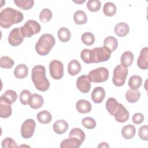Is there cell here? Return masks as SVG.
<instances>
[{
    "mask_svg": "<svg viewBox=\"0 0 148 148\" xmlns=\"http://www.w3.org/2000/svg\"><path fill=\"white\" fill-rule=\"evenodd\" d=\"M50 74L55 80L62 79L64 75V65L63 64L57 60L51 61L49 64Z\"/></svg>",
    "mask_w": 148,
    "mask_h": 148,
    "instance_id": "obj_8",
    "label": "cell"
},
{
    "mask_svg": "<svg viewBox=\"0 0 148 148\" xmlns=\"http://www.w3.org/2000/svg\"><path fill=\"white\" fill-rule=\"evenodd\" d=\"M2 147L3 148H16L18 146L13 139L8 137L2 140Z\"/></svg>",
    "mask_w": 148,
    "mask_h": 148,
    "instance_id": "obj_42",
    "label": "cell"
},
{
    "mask_svg": "<svg viewBox=\"0 0 148 148\" xmlns=\"http://www.w3.org/2000/svg\"><path fill=\"white\" fill-rule=\"evenodd\" d=\"M82 142L77 138L75 137H69L63 140L61 144V148H78L82 145Z\"/></svg>",
    "mask_w": 148,
    "mask_h": 148,
    "instance_id": "obj_15",
    "label": "cell"
},
{
    "mask_svg": "<svg viewBox=\"0 0 148 148\" xmlns=\"http://www.w3.org/2000/svg\"><path fill=\"white\" fill-rule=\"evenodd\" d=\"M111 51L105 47H95L90 51V62L99 63L107 61L110 57Z\"/></svg>",
    "mask_w": 148,
    "mask_h": 148,
    "instance_id": "obj_4",
    "label": "cell"
},
{
    "mask_svg": "<svg viewBox=\"0 0 148 148\" xmlns=\"http://www.w3.org/2000/svg\"><path fill=\"white\" fill-rule=\"evenodd\" d=\"M82 124L87 129H93L96 127V121L92 117H86L82 119Z\"/></svg>",
    "mask_w": 148,
    "mask_h": 148,
    "instance_id": "obj_41",
    "label": "cell"
},
{
    "mask_svg": "<svg viewBox=\"0 0 148 148\" xmlns=\"http://www.w3.org/2000/svg\"><path fill=\"white\" fill-rule=\"evenodd\" d=\"M28 68L24 64H20L16 66L14 71V75L17 79H24L28 75Z\"/></svg>",
    "mask_w": 148,
    "mask_h": 148,
    "instance_id": "obj_22",
    "label": "cell"
},
{
    "mask_svg": "<svg viewBox=\"0 0 148 148\" xmlns=\"http://www.w3.org/2000/svg\"><path fill=\"white\" fill-rule=\"evenodd\" d=\"M117 10V8L116 6L113 3L110 2H106L104 4L103 8V12L105 15L111 17L113 16Z\"/></svg>",
    "mask_w": 148,
    "mask_h": 148,
    "instance_id": "obj_31",
    "label": "cell"
},
{
    "mask_svg": "<svg viewBox=\"0 0 148 148\" xmlns=\"http://www.w3.org/2000/svg\"><path fill=\"white\" fill-rule=\"evenodd\" d=\"M115 120L119 123L126 122L130 117V114L127 109L121 103H119V106L113 115Z\"/></svg>",
    "mask_w": 148,
    "mask_h": 148,
    "instance_id": "obj_11",
    "label": "cell"
},
{
    "mask_svg": "<svg viewBox=\"0 0 148 148\" xmlns=\"http://www.w3.org/2000/svg\"><path fill=\"white\" fill-rule=\"evenodd\" d=\"M140 97V92L139 90L134 89H129L125 93L127 101L130 103L136 102Z\"/></svg>",
    "mask_w": 148,
    "mask_h": 148,
    "instance_id": "obj_27",
    "label": "cell"
},
{
    "mask_svg": "<svg viewBox=\"0 0 148 148\" xmlns=\"http://www.w3.org/2000/svg\"><path fill=\"white\" fill-rule=\"evenodd\" d=\"M31 78L37 90L46 91L49 88L50 82L46 77V69L43 65H38L33 68Z\"/></svg>",
    "mask_w": 148,
    "mask_h": 148,
    "instance_id": "obj_2",
    "label": "cell"
},
{
    "mask_svg": "<svg viewBox=\"0 0 148 148\" xmlns=\"http://www.w3.org/2000/svg\"><path fill=\"white\" fill-rule=\"evenodd\" d=\"M83 43L87 46H91L95 42V36L93 34L90 32H84L82 35L81 37Z\"/></svg>",
    "mask_w": 148,
    "mask_h": 148,
    "instance_id": "obj_37",
    "label": "cell"
},
{
    "mask_svg": "<svg viewBox=\"0 0 148 148\" xmlns=\"http://www.w3.org/2000/svg\"><path fill=\"white\" fill-rule=\"evenodd\" d=\"M14 64V60L8 56H2L0 59V66L2 68L10 69Z\"/></svg>",
    "mask_w": 148,
    "mask_h": 148,
    "instance_id": "obj_36",
    "label": "cell"
},
{
    "mask_svg": "<svg viewBox=\"0 0 148 148\" xmlns=\"http://www.w3.org/2000/svg\"><path fill=\"white\" fill-rule=\"evenodd\" d=\"M77 89L83 93H87L91 89V83L87 75H82L76 80Z\"/></svg>",
    "mask_w": 148,
    "mask_h": 148,
    "instance_id": "obj_12",
    "label": "cell"
},
{
    "mask_svg": "<svg viewBox=\"0 0 148 148\" xmlns=\"http://www.w3.org/2000/svg\"><path fill=\"white\" fill-rule=\"evenodd\" d=\"M86 1L85 0H83V1H79V2H77V1H73V2H75V3H84Z\"/></svg>",
    "mask_w": 148,
    "mask_h": 148,
    "instance_id": "obj_47",
    "label": "cell"
},
{
    "mask_svg": "<svg viewBox=\"0 0 148 148\" xmlns=\"http://www.w3.org/2000/svg\"><path fill=\"white\" fill-rule=\"evenodd\" d=\"M142 83V79L139 75L132 76L128 80V86L131 89L137 90L139 88Z\"/></svg>",
    "mask_w": 148,
    "mask_h": 148,
    "instance_id": "obj_32",
    "label": "cell"
},
{
    "mask_svg": "<svg viewBox=\"0 0 148 148\" xmlns=\"http://www.w3.org/2000/svg\"><path fill=\"white\" fill-rule=\"evenodd\" d=\"M38 121L43 124H49L52 119L51 113L47 110H42L37 114L36 116Z\"/></svg>",
    "mask_w": 148,
    "mask_h": 148,
    "instance_id": "obj_29",
    "label": "cell"
},
{
    "mask_svg": "<svg viewBox=\"0 0 148 148\" xmlns=\"http://www.w3.org/2000/svg\"><path fill=\"white\" fill-rule=\"evenodd\" d=\"M20 29L24 38H30L34 35L38 34L40 31L41 27L35 20H29L20 27Z\"/></svg>",
    "mask_w": 148,
    "mask_h": 148,
    "instance_id": "obj_6",
    "label": "cell"
},
{
    "mask_svg": "<svg viewBox=\"0 0 148 148\" xmlns=\"http://www.w3.org/2000/svg\"><path fill=\"white\" fill-rule=\"evenodd\" d=\"M12 113L11 105H9L2 99H0V117L6 119L9 117Z\"/></svg>",
    "mask_w": 148,
    "mask_h": 148,
    "instance_id": "obj_23",
    "label": "cell"
},
{
    "mask_svg": "<svg viewBox=\"0 0 148 148\" xmlns=\"http://www.w3.org/2000/svg\"><path fill=\"white\" fill-rule=\"evenodd\" d=\"M58 37L61 42H67L69 40L71 34L69 30L66 27H61L58 31Z\"/></svg>",
    "mask_w": 148,
    "mask_h": 148,
    "instance_id": "obj_33",
    "label": "cell"
},
{
    "mask_svg": "<svg viewBox=\"0 0 148 148\" xmlns=\"http://www.w3.org/2000/svg\"><path fill=\"white\" fill-rule=\"evenodd\" d=\"M31 97V94L29 90H24L21 91L19 97V99L21 103L24 105H28L29 103V101Z\"/></svg>",
    "mask_w": 148,
    "mask_h": 148,
    "instance_id": "obj_40",
    "label": "cell"
},
{
    "mask_svg": "<svg viewBox=\"0 0 148 148\" xmlns=\"http://www.w3.org/2000/svg\"><path fill=\"white\" fill-rule=\"evenodd\" d=\"M134 56L132 52L130 51H125L122 54L121 56V65L124 67L127 68L132 65L134 61Z\"/></svg>",
    "mask_w": 148,
    "mask_h": 148,
    "instance_id": "obj_25",
    "label": "cell"
},
{
    "mask_svg": "<svg viewBox=\"0 0 148 148\" xmlns=\"http://www.w3.org/2000/svg\"><path fill=\"white\" fill-rule=\"evenodd\" d=\"M91 99L95 103H101L105 98V91L102 87H96L91 92Z\"/></svg>",
    "mask_w": 148,
    "mask_h": 148,
    "instance_id": "obj_14",
    "label": "cell"
},
{
    "mask_svg": "<svg viewBox=\"0 0 148 148\" xmlns=\"http://www.w3.org/2000/svg\"><path fill=\"white\" fill-rule=\"evenodd\" d=\"M23 14L19 10L12 8H6L0 13V25L3 28H9L13 24L23 21Z\"/></svg>",
    "mask_w": 148,
    "mask_h": 148,
    "instance_id": "obj_1",
    "label": "cell"
},
{
    "mask_svg": "<svg viewBox=\"0 0 148 148\" xmlns=\"http://www.w3.org/2000/svg\"><path fill=\"white\" fill-rule=\"evenodd\" d=\"M76 108L80 113H87L91 110V104L86 99H80L76 103Z\"/></svg>",
    "mask_w": 148,
    "mask_h": 148,
    "instance_id": "obj_17",
    "label": "cell"
},
{
    "mask_svg": "<svg viewBox=\"0 0 148 148\" xmlns=\"http://www.w3.org/2000/svg\"><path fill=\"white\" fill-rule=\"evenodd\" d=\"M17 99V95L15 91L12 90H6L1 97L0 99H2L6 103L12 105L14 103Z\"/></svg>",
    "mask_w": 148,
    "mask_h": 148,
    "instance_id": "obj_18",
    "label": "cell"
},
{
    "mask_svg": "<svg viewBox=\"0 0 148 148\" xmlns=\"http://www.w3.org/2000/svg\"><path fill=\"white\" fill-rule=\"evenodd\" d=\"M114 31L117 36L120 37H124L129 33L130 28L127 23L121 22L116 25Z\"/></svg>",
    "mask_w": 148,
    "mask_h": 148,
    "instance_id": "obj_19",
    "label": "cell"
},
{
    "mask_svg": "<svg viewBox=\"0 0 148 148\" xmlns=\"http://www.w3.org/2000/svg\"><path fill=\"white\" fill-rule=\"evenodd\" d=\"M101 3L99 0H89L87 3V8L92 12H98L101 9Z\"/></svg>",
    "mask_w": 148,
    "mask_h": 148,
    "instance_id": "obj_39",
    "label": "cell"
},
{
    "mask_svg": "<svg viewBox=\"0 0 148 148\" xmlns=\"http://www.w3.org/2000/svg\"><path fill=\"white\" fill-rule=\"evenodd\" d=\"M90 49H83L80 53V57L82 60L86 64H90Z\"/></svg>",
    "mask_w": 148,
    "mask_h": 148,
    "instance_id": "obj_44",
    "label": "cell"
},
{
    "mask_svg": "<svg viewBox=\"0 0 148 148\" xmlns=\"http://www.w3.org/2000/svg\"><path fill=\"white\" fill-rule=\"evenodd\" d=\"M68 127V124L66 121L59 120L54 123L53 131L57 134H62L67 131Z\"/></svg>",
    "mask_w": 148,
    "mask_h": 148,
    "instance_id": "obj_20",
    "label": "cell"
},
{
    "mask_svg": "<svg viewBox=\"0 0 148 148\" xmlns=\"http://www.w3.org/2000/svg\"><path fill=\"white\" fill-rule=\"evenodd\" d=\"M69 137H75L79 139L82 143H83L85 139V134L83 131L80 128H75L71 130L69 134Z\"/></svg>",
    "mask_w": 148,
    "mask_h": 148,
    "instance_id": "obj_35",
    "label": "cell"
},
{
    "mask_svg": "<svg viewBox=\"0 0 148 148\" xmlns=\"http://www.w3.org/2000/svg\"><path fill=\"white\" fill-rule=\"evenodd\" d=\"M139 137L143 140H148V126L147 125L141 126L138 131Z\"/></svg>",
    "mask_w": 148,
    "mask_h": 148,
    "instance_id": "obj_43",
    "label": "cell"
},
{
    "mask_svg": "<svg viewBox=\"0 0 148 148\" xmlns=\"http://www.w3.org/2000/svg\"><path fill=\"white\" fill-rule=\"evenodd\" d=\"M82 69L80 63L76 60H71L68 65V72L71 76L77 75Z\"/></svg>",
    "mask_w": 148,
    "mask_h": 148,
    "instance_id": "obj_21",
    "label": "cell"
},
{
    "mask_svg": "<svg viewBox=\"0 0 148 148\" xmlns=\"http://www.w3.org/2000/svg\"><path fill=\"white\" fill-rule=\"evenodd\" d=\"M118 41L116 38L112 36L106 37L103 40V47L109 49L111 52L114 51L117 48Z\"/></svg>",
    "mask_w": 148,
    "mask_h": 148,
    "instance_id": "obj_26",
    "label": "cell"
},
{
    "mask_svg": "<svg viewBox=\"0 0 148 148\" xmlns=\"http://www.w3.org/2000/svg\"><path fill=\"white\" fill-rule=\"evenodd\" d=\"M14 3L17 6L24 10L30 9L34 5V1L33 0H14Z\"/></svg>",
    "mask_w": 148,
    "mask_h": 148,
    "instance_id": "obj_34",
    "label": "cell"
},
{
    "mask_svg": "<svg viewBox=\"0 0 148 148\" xmlns=\"http://www.w3.org/2000/svg\"><path fill=\"white\" fill-rule=\"evenodd\" d=\"M136 128L132 124H128L123 127L121 135L125 139H131L135 135Z\"/></svg>",
    "mask_w": 148,
    "mask_h": 148,
    "instance_id": "obj_24",
    "label": "cell"
},
{
    "mask_svg": "<svg viewBox=\"0 0 148 148\" xmlns=\"http://www.w3.org/2000/svg\"><path fill=\"white\" fill-rule=\"evenodd\" d=\"M98 147H109V146L107 144V143H106V142H102V143H101L99 145H98Z\"/></svg>",
    "mask_w": 148,
    "mask_h": 148,
    "instance_id": "obj_46",
    "label": "cell"
},
{
    "mask_svg": "<svg viewBox=\"0 0 148 148\" xmlns=\"http://www.w3.org/2000/svg\"><path fill=\"white\" fill-rule=\"evenodd\" d=\"M24 40V37L21 32L20 28H15L10 32L8 36L9 43L12 46H17L21 44Z\"/></svg>",
    "mask_w": 148,
    "mask_h": 148,
    "instance_id": "obj_10",
    "label": "cell"
},
{
    "mask_svg": "<svg viewBox=\"0 0 148 148\" xmlns=\"http://www.w3.org/2000/svg\"><path fill=\"white\" fill-rule=\"evenodd\" d=\"M52 12L47 8L43 9L39 14V20L42 23H47L52 18Z\"/></svg>",
    "mask_w": 148,
    "mask_h": 148,
    "instance_id": "obj_38",
    "label": "cell"
},
{
    "mask_svg": "<svg viewBox=\"0 0 148 148\" xmlns=\"http://www.w3.org/2000/svg\"><path fill=\"white\" fill-rule=\"evenodd\" d=\"M109 71L105 67H99L90 71L88 75L89 80L93 83H102L108 79Z\"/></svg>",
    "mask_w": 148,
    "mask_h": 148,
    "instance_id": "obj_5",
    "label": "cell"
},
{
    "mask_svg": "<svg viewBox=\"0 0 148 148\" xmlns=\"http://www.w3.org/2000/svg\"><path fill=\"white\" fill-rule=\"evenodd\" d=\"M73 20L77 25L84 24L87 21V17L83 10H77L73 14Z\"/></svg>",
    "mask_w": 148,
    "mask_h": 148,
    "instance_id": "obj_28",
    "label": "cell"
},
{
    "mask_svg": "<svg viewBox=\"0 0 148 148\" xmlns=\"http://www.w3.org/2000/svg\"><path fill=\"white\" fill-rule=\"evenodd\" d=\"M137 65L141 69H147L148 68V48L143 47L137 60Z\"/></svg>",
    "mask_w": 148,
    "mask_h": 148,
    "instance_id": "obj_13",
    "label": "cell"
},
{
    "mask_svg": "<svg viewBox=\"0 0 148 148\" xmlns=\"http://www.w3.org/2000/svg\"><path fill=\"white\" fill-rule=\"evenodd\" d=\"M56 43L54 37L50 34L42 35L35 45L36 53L42 56L48 54Z\"/></svg>",
    "mask_w": 148,
    "mask_h": 148,
    "instance_id": "obj_3",
    "label": "cell"
},
{
    "mask_svg": "<svg viewBox=\"0 0 148 148\" xmlns=\"http://www.w3.org/2000/svg\"><path fill=\"white\" fill-rule=\"evenodd\" d=\"M128 71L127 68L124 67L122 65L116 66L113 71V75L112 82L114 85L117 87L123 86L125 82V79L128 75Z\"/></svg>",
    "mask_w": 148,
    "mask_h": 148,
    "instance_id": "obj_7",
    "label": "cell"
},
{
    "mask_svg": "<svg viewBox=\"0 0 148 148\" xmlns=\"http://www.w3.org/2000/svg\"><path fill=\"white\" fill-rule=\"evenodd\" d=\"M43 98L40 95L38 94H33L31 95L28 104L31 108L38 109L43 106Z\"/></svg>",
    "mask_w": 148,
    "mask_h": 148,
    "instance_id": "obj_16",
    "label": "cell"
},
{
    "mask_svg": "<svg viewBox=\"0 0 148 148\" xmlns=\"http://www.w3.org/2000/svg\"><path fill=\"white\" fill-rule=\"evenodd\" d=\"M144 116L140 113H136L132 116V122L135 124H140L144 121Z\"/></svg>",
    "mask_w": 148,
    "mask_h": 148,
    "instance_id": "obj_45",
    "label": "cell"
},
{
    "mask_svg": "<svg viewBox=\"0 0 148 148\" xmlns=\"http://www.w3.org/2000/svg\"><path fill=\"white\" fill-rule=\"evenodd\" d=\"M119 103L114 98H109L106 102V109L110 114L113 115L119 106Z\"/></svg>",
    "mask_w": 148,
    "mask_h": 148,
    "instance_id": "obj_30",
    "label": "cell"
},
{
    "mask_svg": "<svg viewBox=\"0 0 148 148\" xmlns=\"http://www.w3.org/2000/svg\"><path fill=\"white\" fill-rule=\"evenodd\" d=\"M36 127L35 121L32 119H29L26 120L23 124L21 127V135L24 139H29L31 138L35 132Z\"/></svg>",
    "mask_w": 148,
    "mask_h": 148,
    "instance_id": "obj_9",
    "label": "cell"
}]
</instances>
